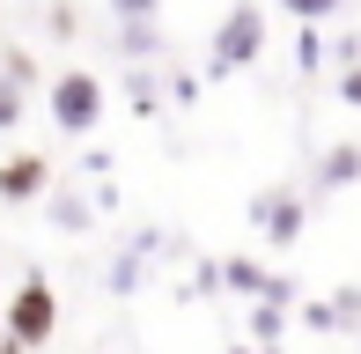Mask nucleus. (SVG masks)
I'll use <instances>...</instances> for the list:
<instances>
[{"label":"nucleus","mask_w":361,"mask_h":354,"mask_svg":"<svg viewBox=\"0 0 361 354\" xmlns=\"http://www.w3.org/2000/svg\"><path fill=\"white\" fill-rule=\"evenodd\" d=\"M258 52H266V8H258V0H236V8L214 23L207 59H214V74H243Z\"/></svg>","instance_id":"1"},{"label":"nucleus","mask_w":361,"mask_h":354,"mask_svg":"<svg viewBox=\"0 0 361 354\" xmlns=\"http://www.w3.org/2000/svg\"><path fill=\"white\" fill-rule=\"evenodd\" d=\"M44 96H52V126L59 133H96V126H104V82H96L89 67H59Z\"/></svg>","instance_id":"2"},{"label":"nucleus","mask_w":361,"mask_h":354,"mask_svg":"<svg viewBox=\"0 0 361 354\" xmlns=\"http://www.w3.org/2000/svg\"><path fill=\"white\" fill-rule=\"evenodd\" d=\"M52 332H59V295H52L44 273H30V281L8 295V340L15 347H44Z\"/></svg>","instance_id":"3"},{"label":"nucleus","mask_w":361,"mask_h":354,"mask_svg":"<svg viewBox=\"0 0 361 354\" xmlns=\"http://www.w3.org/2000/svg\"><path fill=\"white\" fill-rule=\"evenodd\" d=\"M52 192V163L44 155H8L0 163V200L8 207H30V200H44Z\"/></svg>","instance_id":"4"},{"label":"nucleus","mask_w":361,"mask_h":354,"mask_svg":"<svg viewBox=\"0 0 361 354\" xmlns=\"http://www.w3.org/2000/svg\"><path fill=\"white\" fill-rule=\"evenodd\" d=\"M251 214H258V229H266L273 244H295V236H302V200H295L288 185L258 192V200H251Z\"/></svg>","instance_id":"5"},{"label":"nucleus","mask_w":361,"mask_h":354,"mask_svg":"<svg viewBox=\"0 0 361 354\" xmlns=\"http://www.w3.org/2000/svg\"><path fill=\"white\" fill-rule=\"evenodd\" d=\"M354 177H361V148H354V140H339V148L317 163V185H324V192H347Z\"/></svg>","instance_id":"6"},{"label":"nucleus","mask_w":361,"mask_h":354,"mask_svg":"<svg viewBox=\"0 0 361 354\" xmlns=\"http://www.w3.org/2000/svg\"><path fill=\"white\" fill-rule=\"evenodd\" d=\"M361 317V288H339L332 303H317V310H310V325H354Z\"/></svg>","instance_id":"7"},{"label":"nucleus","mask_w":361,"mask_h":354,"mask_svg":"<svg viewBox=\"0 0 361 354\" xmlns=\"http://www.w3.org/2000/svg\"><path fill=\"white\" fill-rule=\"evenodd\" d=\"M8 126H23V89L0 74V133H8Z\"/></svg>","instance_id":"8"},{"label":"nucleus","mask_w":361,"mask_h":354,"mask_svg":"<svg viewBox=\"0 0 361 354\" xmlns=\"http://www.w3.org/2000/svg\"><path fill=\"white\" fill-rule=\"evenodd\" d=\"M295 23H324V15H339V0H281Z\"/></svg>","instance_id":"9"},{"label":"nucleus","mask_w":361,"mask_h":354,"mask_svg":"<svg viewBox=\"0 0 361 354\" xmlns=\"http://www.w3.org/2000/svg\"><path fill=\"white\" fill-rule=\"evenodd\" d=\"M111 8H118V23H155L162 0H111Z\"/></svg>","instance_id":"10"},{"label":"nucleus","mask_w":361,"mask_h":354,"mask_svg":"<svg viewBox=\"0 0 361 354\" xmlns=\"http://www.w3.org/2000/svg\"><path fill=\"white\" fill-rule=\"evenodd\" d=\"M339 96H347V104H361V67H347V74H339Z\"/></svg>","instance_id":"11"},{"label":"nucleus","mask_w":361,"mask_h":354,"mask_svg":"<svg viewBox=\"0 0 361 354\" xmlns=\"http://www.w3.org/2000/svg\"><path fill=\"white\" fill-rule=\"evenodd\" d=\"M0 354H23V347H15V340H8V332H0Z\"/></svg>","instance_id":"12"},{"label":"nucleus","mask_w":361,"mask_h":354,"mask_svg":"<svg viewBox=\"0 0 361 354\" xmlns=\"http://www.w3.org/2000/svg\"><path fill=\"white\" fill-rule=\"evenodd\" d=\"M236 354H273V347H236Z\"/></svg>","instance_id":"13"}]
</instances>
